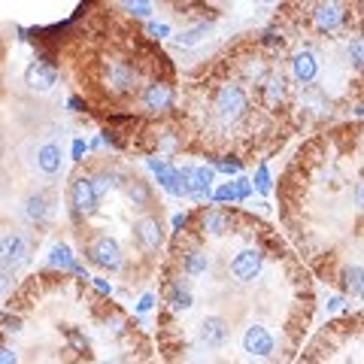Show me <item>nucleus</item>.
I'll return each instance as SVG.
<instances>
[{
    "label": "nucleus",
    "mask_w": 364,
    "mask_h": 364,
    "mask_svg": "<svg viewBox=\"0 0 364 364\" xmlns=\"http://www.w3.org/2000/svg\"><path fill=\"white\" fill-rule=\"evenodd\" d=\"M186 222H188V215H176V219H173V228L179 231V228H186Z\"/></svg>",
    "instance_id": "c85d7f7f"
},
{
    "label": "nucleus",
    "mask_w": 364,
    "mask_h": 364,
    "mask_svg": "<svg viewBox=\"0 0 364 364\" xmlns=\"http://www.w3.org/2000/svg\"><path fill=\"white\" fill-rule=\"evenodd\" d=\"M173 104V85L170 82H149L143 88V107L146 109H167Z\"/></svg>",
    "instance_id": "9b49d317"
},
{
    "label": "nucleus",
    "mask_w": 364,
    "mask_h": 364,
    "mask_svg": "<svg viewBox=\"0 0 364 364\" xmlns=\"http://www.w3.org/2000/svg\"><path fill=\"white\" fill-rule=\"evenodd\" d=\"M134 237H136V243H140V249L155 252V249L161 246V240H164L161 219H158V215H140V219L134 222Z\"/></svg>",
    "instance_id": "6e6552de"
},
{
    "label": "nucleus",
    "mask_w": 364,
    "mask_h": 364,
    "mask_svg": "<svg viewBox=\"0 0 364 364\" xmlns=\"http://www.w3.org/2000/svg\"><path fill=\"white\" fill-rule=\"evenodd\" d=\"M340 304H343V298H340V294H334V298L328 301V310H331V313H334V310H340Z\"/></svg>",
    "instance_id": "bb28decb"
},
{
    "label": "nucleus",
    "mask_w": 364,
    "mask_h": 364,
    "mask_svg": "<svg viewBox=\"0 0 364 364\" xmlns=\"http://www.w3.org/2000/svg\"><path fill=\"white\" fill-rule=\"evenodd\" d=\"M264 91H267L270 100H279L282 97V79H267V88Z\"/></svg>",
    "instance_id": "4be33fe9"
},
{
    "label": "nucleus",
    "mask_w": 364,
    "mask_h": 364,
    "mask_svg": "<svg viewBox=\"0 0 364 364\" xmlns=\"http://www.w3.org/2000/svg\"><path fill=\"white\" fill-rule=\"evenodd\" d=\"M37 170L43 176H55L61 170V146L58 143H43L37 149Z\"/></svg>",
    "instance_id": "4468645a"
},
{
    "label": "nucleus",
    "mask_w": 364,
    "mask_h": 364,
    "mask_svg": "<svg viewBox=\"0 0 364 364\" xmlns=\"http://www.w3.org/2000/svg\"><path fill=\"white\" fill-rule=\"evenodd\" d=\"M219 170H225V173H237V170H240V161H222Z\"/></svg>",
    "instance_id": "a878e982"
},
{
    "label": "nucleus",
    "mask_w": 364,
    "mask_h": 364,
    "mask_svg": "<svg viewBox=\"0 0 364 364\" xmlns=\"http://www.w3.org/2000/svg\"><path fill=\"white\" fill-rule=\"evenodd\" d=\"M46 264L49 267H76V261H73V255H70V246L67 243H55L52 246V252H49V258H46Z\"/></svg>",
    "instance_id": "a211bd4d"
},
{
    "label": "nucleus",
    "mask_w": 364,
    "mask_h": 364,
    "mask_svg": "<svg viewBox=\"0 0 364 364\" xmlns=\"http://www.w3.org/2000/svg\"><path fill=\"white\" fill-rule=\"evenodd\" d=\"M261 267H264V252H261V249H240V252L231 258V264H228V273H231V279H237V282H252V279H258Z\"/></svg>",
    "instance_id": "39448f33"
},
{
    "label": "nucleus",
    "mask_w": 364,
    "mask_h": 364,
    "mask_svg": "<svg viewBox=\"0 0 364 364\" xmlns=\"http://www.w3.org/2000/svg\"><path fill=\"white\" fill-rule=\"evenodd\" d=\"M207 33H210V25H198V28H188V31L176 33L173 43L176 46H186V49H188V46H198L203 37H207Z\"/></svg>",
    "instance_id": "aec40b11"
},
{
    "label": "nucleus",
    "mask_w": 364,
    "mask_h": 364,
    "mask_svg": "<svg viewBox=\"0 0 364 364\" xmlns=\"http://www.w3.org/2000/svg\"><path fill=\"white\" fill-rule=\"evenodd\" d=\"M128 198L134 200V207H149L152 203V191H149V186L140 179V176H134V179H128Z\"/></svg>",
    "instance_id": "f3484780"
},
{
    "label": "nucleus",
    "mask_w": 364,
    "mask_h": 364,
    "mask_svg": "<svg viewBox=\"0 0 364 364\" xmlns=\"http://www.w3.org/2000/svg\"><path fill=\"white\" fill-rule=\"evenodd\" d=\"M97 203H100V198L95 191V179H91V173L73 176V182H70V210H73V215H95Z\"/></svg>",
    "instance_id": "7ed1b4c3"
},
{
    "label": "nucleus",
    "mask_w": 364,
    "mask_h": 364,
    "mask_svg": "<svg viewBox=\"0 0 364 364\" xmlns=\"http://www.w3.org/2000/svg\"><path fill=\"white\" fill-rule=\"evenodd\" d=\"M152 301H155V298H152V294H146V298L140 301V313H146V310H149V306H152Z\"/></svg>",
    "instance_id": "cd10ccee"
},
{
    "label": "nucleus",
    "mask_w": 364,
    "mask_h": 364,
    "mask_svg": "<svg viewBox=\"0 0 364 364\" xmlns=\"http://www.w3.org/2000/svg\"><path fill=\"white\" fill-rule=\"evenodd\" d=\"M361 46H364V43H361Z\"/></svg>",
    "instance_id": "2f4dec72"
},
{
    "label": "nucleus",
    "mask_w": 364,
    "mask_h": 364,
    "mask_svg": "<svg viewBox=\"0 0 364 364\" xmlns=\"http://www.w3.org/2000/svg\"><path fill=\"white\" fill-rule=\"evenodd\" d=\"M25 82L33 91H49L55 82H58V70L49 61H33L25 70Z\"/></svg>",
    "instance_id": "1a4fd4ad"
},
{
    "label": "nucleus",
    "mask_w": 364,
    "mask_h": 364,
    "mask_svg": "<svg viewBox=\"0 0 364 364\" xmlns=\"http://www.w3.org/2000/svg\"><path fill=\"white\" fill-rule=\"evenodd\" d=\"M207 270H210V255L203 252V249H188V252L182 255V273H186V277H203Z\"/></svg>",
    "instance_id": "2eb2a0df"
},
{
    "label": "nucleus",
    "mask_w": 364,
    "mask_h": 364,
    "mask_svg": "<svg viewBox=\"0 0 364 364\" xmlns=\"http://www.w3.org/2000/svg\"><path fill=\"white\" fill-rule=\"evenodd\" d=\"M255 188L258 191H270V173H267V167H258V176H255Z\"/></svg>",
    "instance_id": "412c9836"
},
{
    "label": "nucleus",
    "mask_w": 364,
    "mask_h": 364,
    "mask_svg": "<svg viewBox=\"0 0 364 364\" xmlns=\"http://www.w3.org/2000/svg\"><path fill=\"white\" fill-rule=\"evenodd\" d=\"M85 255H88L91 264H97L104 270H119L122 267V249L109 234H97L95 240L85 246Z\"/></svg>",
    "instance_id": "20e7f679"
},
{
    "label": "nucleus",
    "mask_w": 364,
    "mask_h": 364,
    "mask_svg": "<svg viewBox=\"0 0 364 364\" xmlns=\"http://www.w3.org/2000/svg\"><path fill=\"white\" fill-rule=\"evenodd\" d=\"M343 18H346V13H343V6L340 4H318L316 9H313V25H316V31H337L340 25H343Z\"/></svg>",
    "instance_id": "9d476101"
},
{
    "label": "nucleus",
    "mask_w": 364,
    "mask_h": 364,
    "mask_svg": "<svg viewBox=\"0 0 364 364\" xmlns=\"http://www.w3.org/2000/svg\"><path fill=\"white\" fill-rule=\"evenodd\" d=\"M95 364H119V361H109V358H107V361H95Z\"/></svg>",
    "instance_id": "7c9ffc66"
},
{
    "label": "nucleus",
    "mask_w": 364,
    "mask_h": 364,
    "mask_svg": "<svg viewBox=\"0 0 364 364\" xmlns=\"http://www.w3.org/2000/svg\"><path fill=\"white\" fill-rule=\"evenodd\" d=\"M124 9H131L134 16H149L152 13V4H124Z\"/></svg>",
    "instance_id": "393cba45"
},
{
    "label": "nucleus",
    "mask_w": 364,
    "mask_h": 364,
    "mask_svg": "<svg viewBox=\"0 0 364 364\" xmlns=\"http://www.w3.org/2000/svg\"><path fill=\"white\" fill-rule=\"evenodd\" d=\"M52 210V198L46 195V191H33V195L25 198V203H21V215H25L28 222H43L46 215H49Z\"/></svg>",
    "instance_id": "f8f14e48"
},
{
    "label": "nucleus",
    "mask_w": 364,
    "mask_h": 364,
    "mask_svg": "<svg viewBox=\"0 0 364 364\" xmlns=\"http://www.w3.org/2000/svg\"><path fill=\"white\" fill-rule=\"evenodd\" d=\"M240 343H243V352H249L252 358H270L273 352H277V337L270 334V328L258 325V322L246 328Z\"/></svg>",
    "instance_id": "423d86ee"
},
{
    "label": "nucleus",
    "mask_w": 364,
    "mask_h": 364,
    "mask_svg": "<svg viewBox=\"0 0 364 364\" xmlns=\"http://www.w3.org/2000/svg\"><path fill=\"white\" fill-rule=\"evenodd\" d=\"M343 286H346L352 294L364 298V267H358V264L343 267Z\"/></svg>",
    "instance_id": "6ab92c4d"
},
{
    "label": "nucleus",
    "mask_w": 364,
    "mask_h": 364,
    "mask_svg": "<svg viewBox=\"0 0 364 364\" xmlns=\"http://www.w3.org/2000/svg\"><path fill=\"white\" fill-rule=\"evenodd\" d=\"M31 261V243L21 231H6L0 234V267L16 273L18 267H25Z\"/></svg>",
    "instance_id": "f03ea898"
},
{
    "label": "nucleus",
    "mask_w": 364,
    "mask_h": 364,
    "mask_svg": "<svg viewBox=\"0 0 364 364\" xmlns=\"http://www.w3.org/2000/svg\"><path fill=\"white\" fill-rule=\"evenodd\" d=\"M352 203H355L358 210H364V179H358L355 186H352Z\"/></svg>",
    "instance_id": "5701e85b"
},
{
    "label": "nucleus",
    "mask_w": 364,
    "mask_h": 364,
    "mask_svg": "<svg viewBox=\"0 0 364 364\" xmlns=\"http://www.w3.org/2000/svg\"><path fill=\"white\" fill-rule=\"evenodd\" d=\"M249 109V100H246V91L243 85H237V82H225L213 91V112H215V119L225 122V124H231L243 116V112Z\"/></svg>",
    "instance_id": "f257e3e1"
},
{
    "label": "nucleus",
    "mask_w": 364,
    "mask_h": 364,
    "mask_svg": "<svg viewBox=\"0 0 364 364\" xmlns=\"http://www.w3.org/2000/svg\"><path fill=\"white\" fill-rule=\"evenodd\" d=\"M95 286H97V289H100V291H109V282H107V279H100V277H97V279H95Z\"/></svg>",
    "instance_id": "c756f323"
},
{
    "label": "nucleus",
    "mask_w": 364,
    "mask_h": 364,
    "mask_svg": "<svg viewBox=\"0 0 364 364\" xmlns=\"http://www.w3.org/2000/svg\"><path fill=\"white\" fill-rule=\"evenodd\" d=\"M228 337H231V325H228V318L219 313H210L198 328V340L207 349H222L228 343Z\"/></svg>",
    "instance_id": "0eeeda50"
},
{
    "label": "nucleus",
    "mask_w": 364,
    "mask_h": 364,
    "mask_svg": "<svg viewBox=\"0 0 364 364\" xmlns=\"http://www.w3.org/2000/svg\"><path fill=\"white\" fill-rule=\"evenodd\" d=\"M9 289H13V273L0 267V298H4V294H6Z\"/></svg>",
    "instance_id": "b1692460"
},
{
    "label": "nucleus",
    "mask_w": 364,
    "mask_h": 364,
    "mask_svg": "<svg viewBox=\"0 0 364 364\" xmlns=\"http://www.w3.org/2000/svg\"><path fill=\"white\" fill-rule=\"evenodd\" d=\"M316 73H318V61H316V55H313L310 49H306V52H298V55L291 58V76L298 79L301 85L313 82Z\"/></svg>",
    "instance_id": "ddd939ff"
},
{
    "label": "nucleus",
    "mask_w": 364,
    "mask_h": 364,
    "mask_svg": "<svg viewBox=\"0 0 364 364\" xmlns=\"http://www.w3.org/2000/svg\"><path fill=\"white\" fill-rule=\"evenodd\" d=\"M228 225H231V215H228L225 210H207L200 215V228H203V234H213V237H219L228 231Z\"/></svg>",
    "instance_id": "dca6fc26"
}]
</instances>
